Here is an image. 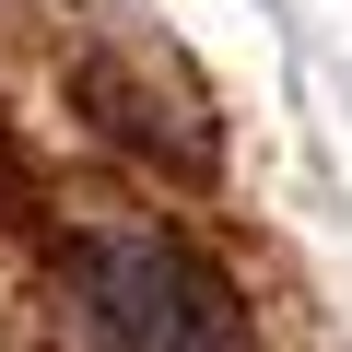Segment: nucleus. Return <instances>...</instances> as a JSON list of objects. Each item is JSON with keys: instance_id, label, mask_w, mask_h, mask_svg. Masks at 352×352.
Returning <instances> with one entry per match:
<instances>
[{"instance_id": "nucleus-1", "label": "nucleus", "mask_w": 352, "mask_h": 352, "mask_svg": "<svg viewBox=\"0 0 352 352\" xmlns=\"http://www.w3.org/2000/svg\"><path fill=\"white\" fill-rule=\"evenodd\" d=\"M71 352H258L235 282L164 223H94L59 247Z\"/></svg>"}]
</instances>
